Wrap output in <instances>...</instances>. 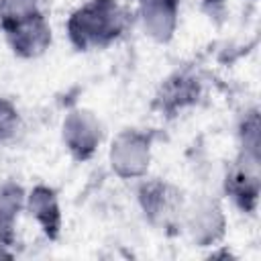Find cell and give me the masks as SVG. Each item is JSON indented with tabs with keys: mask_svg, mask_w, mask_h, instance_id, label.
Returning <instances> with one entry per match:
<instances>
[{
	"mask_svg": "<svg viewBox=\"0 0 261 261\" xmlns=\"http://www.w3.org/2000/svg\"><path fill=\"white\" fill-rule=\"evenodd\" d=\"M24 204L22 188L14 181L0 184V247H8L14 241V220Z\"/></svg>",
	"mask_w": 261,
	"mask_h": 261,
	"instance_id": "11",
	"label": "cell"
},
{
	"mask_svg": "<svg viewBox=\"0 0 261 261\" xmlns=\"http://www.w3.org/2000/svg\"><path fill=\"white\" fill-rule=\"evenodd\" d=\"M226 194L243 212H253L259 200V151L243 149L239 161L226 175Z\"/></svg>",
	"mask_w": 261,
	"mask_h": 261,
	"instance_id": "6",
	"label": "cell"
},
{
	"mask_svg": "<svg viewBox=\"0 0 261 261\" xmlns=\"http://www.w3.org/2000/svg\"><path fill=\"white\" fill-rule=\"evenodd\" d=\"M6 35V41L14 55L22 59H33L43 55L51 45V27L45 20L43 12L29 14L24 18H18L14 22L0 27Z\"/></svg>",
	"mask_w": 261,
	"mask_h": 261,
	"instance_id": "3",
	"label": "cell"
},
{
	"mask_svg": "<svg viewBox=\"0 0 261 261\" xmlns=\"http://www.w3.org/2000/svg\"><path fill=\"white\" fill-rule=\"evenodd\" d=\"M27 208L37 218L43 232L55 241L61 232V210L55 190L47 186H35L27 196Z\"/></svg>",
	"mask_w": 261,
	"mask_h": 261,
	"instance_id": "10",
	"label": "cell"
},
{
	"mask_svg": "<svg viewBox=\"0 0 261 261\" xmlns=\"http://www.w3.org/2000/svg\"><path fill=\"white\" fill-rule=\"evenodd\" d=\"M141 20L151 39L157 43H167L177 27L179 0H139Z\"/></svg>",
	"mask_w": 261,
	"mask_h": 261,
	"instance_id": "9",
	"label": "cell"
},
{
	"mask_svg": "<svg viewBox=\"0 0 261 261\" xmlns=\"http://www.w3.org/2000/svg\"><path fill=\"white\" fill-rule=\"evenodd\" d=\"M222 2H224V0H204V8H206L210 14H214V10L222 6Z\"/></svg>",
	"mask_w": 261,
	"mask_h": 261,
	"instance_id": "14",
	"label": "cell"
},
{
	"mask_svg": "<svg viewBox=\"0 0 261 261\" xmlns=\"http://www.w3.org/2000/svg\"><path fill=\"white\" fill-rule=\"evenodd\" d=\"M200 80L188 71H177L167 77L155 98V106L167 116H175L186 106H192L200 98Z\"/></svg>",
	"mask_w": 261,
	"mask_h": 261,
	"instance_id": "8",
	"label": "cell"
},
{
	"mask_svg": "<svg viewBox=\"0 0 261 261\" xmlns=\"http://www.w3.org/2000/svg\"><path fill=\"white\" fill-rule=\"evenodd\" d=\"M151 133H141L135 128L118 133L110 147V165L114 173L122 179L145 175L151 161Z\"/></svg>",
	"mask_w": 261,
	"mask_h": 261,
	"instance_id": "2",
	"label": "cell"
},
{
	"mask_svg": "<svg viewBox=\"0 0 261 261\" xmlns=\"http://www.w3.org/2000/svg\"><path fill=\"white\" fill-rule=\"evenodd\" d=\"M102 141V124L86 108L71 110L63 120V143L77 161L90 159Z\"/></svg>",
	"mask_w": 261,
	"mask_h": 261,
	"instance_id": "5",
	"label": "cell"
},
{
	"mask_svg": "<svg viewBox=\"0 0 261 261\" xmlns=\"http://www.w3.org/2000/svg\"><path fill=\"white\" fill-rule=\"evenodd\" d=\"M126 29V12L116 0H90L67 18V35L77 51L102 49Z\"/></svg>",
	"mask_w": 261,
	"mask_h": 261,
	"instance_id": "1",
	"label": "cell"
},
{
	"mask_svg": "<svg viewBox=\"0 0 261 261\" xmlns=\"http://www.w3.org/2000/svg\"><path fill=\"white\" fill-rule=\"evenodd\" d=\"M18 126H20V116L16 106L10 100L0 98V143L10 141L16 135Z\"/></svg>",
	"mask_w": 261,
	"mask_h": 261,
	"instance_id": "13",
	"label": "cell"
},
{
	"mask_svg": "<svg viewBox=\"0 0 261 261\" xmlns=\"http://www.w3.org/2000/svg\"><path fill=\"white\" fill-rule=\"evenodd\" d=\"M186 226L196 245L208 247L224 234V214L212 200H200L186 210Z\"/></svg>",
	"mask_w": 261,
	"mask_h": 261,
	"instance_id": "7",
	"label": "cell"
},
{
	"mask_svg": "<svg viewBox=\"0 0 261 261\" xmlns=\"http://www.w3.org/2000/svg\"><path fill=\"white\" fill-rule=\"evenodd\" d=\"M37 0H0V27L39 12Z\"/></svg>",
	"mask_w": 261,
	"mask_h": 261,
	"instance_id": "12",
	"label": "cell"
},
{
	"mask_svg": "<svg viewBox=\"0 0 261 261\" xmlns=\"http://www.w3.org/2000/svg\"><path fill=\"white\" fill-rule=\"evenodd\" d=\"M139 202L147 220L157 226H171L184 212L181 192L159 179L145 181L139 188Z\"/></svg>",
	"mask_w": 261,
	"mask_h": 261,
	"instance_id": "4",
	"label": "cell"
}]
</instances>
